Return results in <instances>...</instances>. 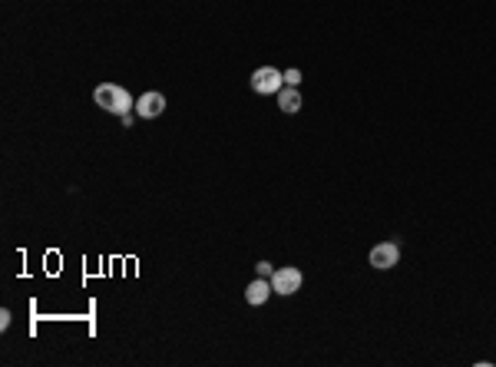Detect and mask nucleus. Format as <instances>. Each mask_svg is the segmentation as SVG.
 <instances>
[{"label": "nucleus", "instance_id": "nucleus-5", "mask_svg": "<svg viewBox=\"0 0 496 367\" xmlns=\"http://www.w3.org/2000/svg\"><path fill=\"white\" fill-rule=\"evenodd\" d=\"M163 109H165L163 93H143V96L136 100V116H139V120H156V116H163Z\"/></svg>", "mask_w": 496, "mask_h": 367}, {"label": "nucleus", "instance_id": "nucleus-9", "mask_svg": "<svg viewBox=\"0 0 496 367\" xmlns=\"http://www.w3.org/2000/svg\"><path fill=\"white\" fill-rule=\"evenodd\" d=\"M285 83H288V86H298V83H301V70H288Z\"/></svg>", "mask_w": 496, "mask_h": 367}, {"label": "nucleus", "instance_id": "nucleus-2", "mask_svg": "<svg viewBox=\"0 0 496 367\" xmlns=\"http://www.w3.org/2000/svg\"><path fill=\"white\" fill-rule=\"evenodd\" d=\"M285 86V73L282 70H275V66H258L255 73H252V90L258 96H268V93H278Z\"/></svg>", "mask_w": 496, "mask_h": 367}, {"label": "nucleus", "instance_id": "nucleus-7", "mask_svg": "<svg viewBox=\"0 0 496 367\" xmlns=\"http://www.w3.org/2000/svg\"><path fill=\"white\" fill-rule=\"evenodd\" d=\"M268 294H271V281H265V278H255L248 288H245V301L248 305H265L268 301Z\"/></svg>", "mask_w": 496, "mask_h": 367}, {"label": "nucleus", "instance_id": "nucleus-4", "mask_svg": "<svg viewBox=\"0 0 496 367\" xmlns=\"http://www.w3.org/2000/svg\"><path fill=\"white\" fill-rule=\"evenodd\" d=\"M401 261V248H397V242H380L371 248V265H374L377 272H387V268H394Z\"/></svg>", "mask_w": 496, "mask_h": 367}, {"label": "nucleus", "instance_id": "nucleus-1", "mask_svg": "<svg viewBox=\"0 0 496 367\" xmlns=\"http://www.w3.org/2000/svg\"><path fill=\"white\" fill-rule=\"evenodd\" d=\"M93 103L106 113H113V116H126V113H133L136 109V100L129 96L126 86H116V83H103V86H96L93 90Z\"/></svg>", "mask_w": 496, "mask_h": 367}, {"label": "nucleus", "instance_id": "nucleus-10", "mask_svg": "<svg viewBox=\"0 0 496 367\" xmlns=\"http://www.w3.org/2000/svg\"><path fill=\"white\" fill-rule=\"evenodd\" d=\"M10 321H14V314H10V311H7V308H3V311H0V328H3V331H7V328H10Z\"/></svg>", "mask_w": 496, "mask_h": 367}, {"label": "nucleus", "instance_id": "nucleus-6", "mask_svg": "<svg viewBox=\"0 0 496 367\" xmlns=\"http://www.w3.org/2000/svg\"><path fill=\"white\" fill-rule=\"evenodd\" d=\"M278 109L285 113V116H295L301 109V93H298V86H282L278 90Z\"/></svg>", "mask_w": 496, "mask_h": 367}, {"label": "nucleus", "instance_id": "nucleus-8", "mask_svg": "<svg viewBox=\"0 0 496 367\" xmlns=\"http://www.w3.org/2000/svg\"><path fill=\"white\" fill-rule=\"evenodd\" d=\"M255 275H258V278H271V275H275V268H271L268 261H258V265H255Z\"/></svg>", "mask_w": 496, "mask_h": 367}, {"label": "nucleus", "instance_id": "nucleus-3", "mask_svg": "<svg viewBox=\"0 0 496 367\" xmlns=\"http://www.w3.org/2000/svg\"><path fill=\"white\" fill-rule=\"evenodd\" d=\"M301 281H304V275H301L298 268L285 265V268H275L271 291H275V294H295V291H301Z\"/></svg>", "mask_w": 496, "mask_h": 367}]
</instances>
